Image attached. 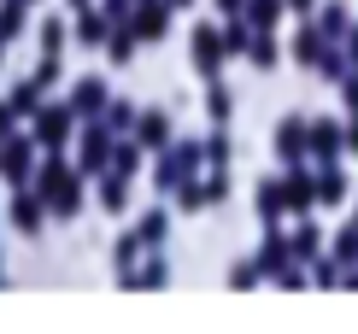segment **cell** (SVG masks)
Segmentation results:
<instances>
[{
    "mask_svg": "<svg viewBox=\"0 0 358 334\" xmlns=\"http://www.w3.org/2000/svg\"><path fill=\"white\" fill-rule=\"evenodd\" d=\"M100 100H106V88H100V82H83L77 88V112H88V106H100Z\"/></svg>",
    "mask_w": 358,
    "mask_h": 334,
    "instance_id": "6da1fadb",
    "label": "cell"
},
{
    "mask_svg": "<svg viewBox=\"0 0 358 334\" xmlns=\"http://www.w3.org/2000/svg\"><path fill=\"white\" fill-rule=\"evenodd\" d=\"M136 29H141V36H165V12L153 6V12H147V18H136Z\"/></svg>",
    "mask_w": 358,
    "mask_h": 334,
    "instance_id": "7a4b0ae2",
    "label": "cell"
},
{
    "mask_svg": "<svg viewBox=\"0 0 358 334\" xmlns=\"http://www.w3.org/2000/svg\"><path fill=\"white\" fill-rule=\"evenodd\" d=\"M300 141H306V129H300V124H288V129H276V147H288V153H300Z\"/></svg>",
    "mask_w": 358,
    "mask_h": 334,
    "instance_id": "3957f363",
    "label": "cell"
},
{
    "mask_svg": "<svg viewBox=\"0 0 358 334\" xmlns=\"http://www.w3.org/2000/svg\"><path fill=\"white\" fill-rule=\"evenodd\" d=\"M276 200H282V188H276V182H264V188H259V211H264V217H276Z\"/></svg>",
    "mask_w": 358,
    "mask_h": 334,
    "instance_id": "277c9868",
    "label": "cell"
},
{
    "mask_svg": "<svg viewBox=\"0 0 358 334\" xmlns=\"http://www.w3.org/2000/svg\"><path fill=\"white\" fill-rule=\"evenodd\" d=\"M12 217H18V229H36V223H41V217H36V200H18Z\"/></svg>",
    "mask_w": 358,
    "mask_h": 334,
    "instance_id": "5b68a950",
    "label": "cell"
},
{
    "mask_svg": "<svg viewBox=\"0 0 358 334\" xmlns=\"http://www.w3.org/2000/svg\"><path fill=\"white\" fill-rule=\"evenodd\" d=\"M18 18H24L18 6H6V12H0V41H6V36H18Z\"/></svg>",
    "mask_w": 358,
    "mask_h": 334,
    "instance_id": "8992f818",
    "label": "cell"
},
{
    "mask_svg": "<svg viewBox=\"0 0 358 334\" xmlns=\"http://www.w3.org/2000/svg\"><path fill=\"white\" fill-rule=\"evenodd\" d=\"M341 194H347V182H341V170H329L323 176V200H341Z\"/></svg>",
    "mask_w": 358,
    "mask_h": 334,
    "instance_id": "52a82bcc",
    "label": "cell"
},
{
    "mask_svg": "<svg viewBox=\"0 0 358 334\" xmlns=\"http://www.w3.org/2000/svg\"><path fill=\"white\" fill-rule=\"evenodd\" d=\"M212 117H229V88H212Z\"/></svg>",
    "mask_w": 358,
    "mask_h": 334,
    "instance_id": "ba28073f",
    "label": "cell"
},
{
    "mask_svg": "<svg viewBox=\"0 0 358 334\" xmlns=\"http://www.w3.org/2000/svg\"><path fill=\"white\" fill-rule=\"evenodd\" d=\"M223 12H241V0H223Z\"/></svg>",
    "mask_w": 358,
    "mask_h": 334,
    "instance_id": "9c48e42d",
    "label": "cell"
}]
</instances>
